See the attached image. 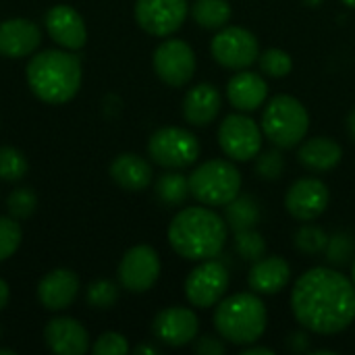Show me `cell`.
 <instances>
[{
	"mask_svg": "<svg viewBox=\"0 0 355 355\" xmlns=\"http://www.w3.org/2000/svg\"><path fill=\"white\" fill-rule=\"evenodd\" d=\"M291 310L306 331L337 335L355 320L354 283L335 268H310L293 285Z\"/></svg>",
	"mask_w": 355,
	"mask_h": 355,
	"instance_id": "obj_1",
	"label": "cell"
},
{
	"mask_svg": "<svg viewBox=\"0 0 355 355\" xmlns=\"http://www.w3.org/2000/svg\"><path fill=\"white\" fill-rule=\"evenodd\" d=\"M168 243L185 260L216 258L227 243V223L210 208H183L168 225Z\"/></svg>",
	"mask_w": 355,
	"mask_h": 355,
	"instance_id": "obj_2",
	"label": "cell"
},
{
	"mask_svg": "<svg viewBox=\"0 0 355 355\" xmlns=\"http://www.w3.org/2000/svg\"><path fill=\"white\" fill-rule=\"evenodd\" d=\"M31 92L48 104H64L81 87V62L64 50H44L27 64Z\"/></svg>",
	"mask_w": 355,
	"mask_h": 355,
	"instance_id": "obj_3",
	"label": "cell"
},
{
	"mask_svg": "<svg viewBox=\"0 0 355 355\" xmlns=\"http://www.w3.org/2000/svg\"><path fill=\"white\" fill-rule=\"evenodd\" d=\"M266 306L258 293H235L214 310V329L231 345H254L266 331Z\"/></svg>",
	"mask_w": 355,
	"mask_h": 355,
	"instance_id": "obj_4",
	"label": "cell"
},
{
	"mask_svg": "<svg viewBox=\"0 0 355 355\" xmlns=\"http://www.w3.org/2000/svg\"><path fill=\"white\" fill-rule=\"evenodd\" d=\"M308 129L310 114L306 106L293 96H275L262 112V133L277 148H295L297 144H302Z\"/></svg>",
	"mask_w": 355,
	"mask_h": 355,
	"instance_id": "obj_5",
	"label": "cell"
},
{
	"mask_svg": "<svg viewBox=\"0 0 355 355\" xmlns=\"http://www.w3.org/2000/svg\"><path fill=\"white\" fill-rule=\"evenodd\" d=\"M241 173L229 160L214 158L189 175V193L204 206H227L239 196Z\"/></svg>",
	"mask_w": 355,
	"mask_h": 355,
	"instance_id": "obj_6",
	"label": "cell"
},
{
	"mask_svg": "<svg viewBox=\"0 0 355 355\" xmlns=\"http://www.w3.org/2000/svg\"><path fill=\"white\" fill-rule=\"evenodd\" d=\"M148 154L162 168H185L200 158V141L183 127H162L152 133Z\"/></svg>",
	"mask_w": 355,
	"mask_h": 355,
	"instance_id": "obj_7",
	"label": "cell"
},
{
	"mask_svg": "<svg viewBox=\"0 0 355 355\" xmlns=\"http://www.w3.org/2000/svg\"><path fill=\"white\" fill-rule=\"evenodd\" d=\"M210 50L218 64L233 71H243L252 67L260 56L258 37L250 29L237 25H225L212 37Z\"/></svg>",
	"mask_w": 355,
	"mask_h": 355,
	"instance_id": "obj_8",
	"label": "cell"
},
{
	"mask_svg": "<svg viewBox=\"0 0 355 355\" xmlns=\"http://www.w3.org/2000/svg\"><path fill=\"white\" fill-rule=\"evenodd\" d=\"M218 146L231 160L248 162L260 154L262 127L245 114H229L218 127Z\"/></svg>",
	"mask_w": 355,
	"mask_h": 355,
	"instance_id": "obj_9",
	"label": "cell"
},
{
	"mask_svg": "<svg viewBox=\"0 0 355 355\" xmlns=\"http://www.w3.org/2000/svg\"><path fill=\"white\" fill-rule=\"evenodd\" d=\"M229 289V270L214 258L202 260L185 281V297L196 308L216 306Z\"/></svg>",
	"mask_w": 355,
	"mask_h": 355,
	"instance_id": "obj_10",
	"label": "cell"
},
{
	"mask_svg": "<svg viewBox=\"0 0 355 355\" xmlns=\"http://www.w3.org/2000/svg\"><path fill=\"white\" fill-rule=\"evenodd\" d=\"M187 0H135L137 25L156 37L173 35L187 19Z\"/></svg>",
	"mask_w": 355,
	"mask_h": 355,
	"instance_id": "obj_11",
	"label": "cell"
},
{
	"mask_svg": "<svg viewBox=\"0 0 355 355\" xmlns=\"http://www.w3.org/2000/svg\"><path fill=\"white\" fill-rule=\"evenodd\" d=\"M154 71L166 85H187L196 73V54L191 46L175 37L164 40L154 50Z\"/></svg>",
	"mask_w": 355,
	"mask_h": 355,
	"instance_id": "obj_12",
	"label": "cell"
},
{
	"mask_svg": "<svg viewBox=\"0 0 355 355\" xmlns=\"http://www.w3.org/2000/svg\"><path fill=\"white\" fill-rule=\"evenodd\" d=\"M160 277V258L150 245L131 248L119 264V283L129 293L150 291Z\"/></svg>",
	"mask_w": 355,
	"mask_h": 355,
	"instance_id": "obj_13",
	"label": "cell"
},
{
	"mask_svg": "<svg viewBox=\"0 0 355 355\" xmlns=\"http://www.w3.org/2000/svg\"><path fill=\"white\" fill-rule=\"evenodd\" d=\"M329 200V187L320 179L304 177L289 187L285 196V208L293 218L310 223L327 210Z\"/></svg>",
	"mask_w": 355,
	"mask_h": 355,
	"instance_id": "obj_14",
	"label": "cell"
},
{
	"mask_svg": "<svg viewBox=\"0 0 355 355\" xmlns=\"http://www.w3.org/2000/svg\"><path fill=\"white\" fill-rule=\"evenodd\" d=\"M152 331L158 341L168 347H183L189 345L200 331V320L189 308H166L162 310L152 324Z\"/></svg>",
	"mask_w": 355,
	"mask_h": 355,
	"instance_id": "obj_15",
	"label": "cell"
},
{
	"mask_svg": "<svg viewBox=\"0 0 355 355\" xmlns=\"http://www.w3.org/2000/svg\"><path fill=\"white\" fill-rule=\"evenodd\" d=\"M46 29L50 37L64 50H79L85 46L87 29L83 17L69 4H56L46 12Z\"/></svg>",
	"mask_w": 355,
	"mask_h": 355,
	"instance_id": "obj_16",
	"label": "cell"
},
{
	"mask_svg": "<svg viewBox=\"0 0 355 355\" xmlns=\"http://www.w3.org/2000/svg\"><path fill=\"white\" fill-rule=\"evenodd\" d=\"M42 42L40 27L29 19H6L0 23V56H29Z\"/></svg>",
	"mask_w": 355,
	"mask_h": 355,
	"instance_id": "obj_17",
	"label": "cell"
},
{
	"mask_svg": "<svg viewBox=\"0 0 355 355\" xmlns=\"http://www.w3.org/2000/svg\"><path fill=\"white\" fill-rule=\"evenodd\" d=\"M79 293V279L69 268H56L48 272L37 285V300L46 310L58 312L69 308Z\"/></svg>",
	"mask_w": 355,
	"mask_h": 355,
	"instance_id": "obj_18",
	"label": "cell"
},
{
	"mask_svg": "<svg viewBox=\"0 0 355 355\" xmlns=\"http://www.w3.org/2000/svg\"><path fill=\"white\" fill-rule=\"evenodd\" d=\"M46 345L56 355H83L89 349L87 331L73 318H54L48 322Z\"/></svg>",
	"mask_w": 355,
	"mask_h": 355,
	"instance_id": "obj_19",
	"label": "cell"
},
{
	"mask_svg": "<svg viewBox=\"0 0 355 355\" xmlns=\"http://www.w3.org/2000/svg\"><path fill=\"white\" fill-rule=\"evenodd\" d=\"M291 279V266L281 256H264L254 262L248 283L254 293L260 295H277L281 293Z\"/></svg>",
	"mask_w": 355,
	"mask_h": 355,
	"instance_id": "obj_20",
	"label": "cell"
},
{
	"mask_svg": "<svg viewBox=\"0 0 355 355\" xmlns=\"http://www.w3.org/2000/svg\"><path fill=\"white\" fill-rule=\"evenodd\" d=\"M227 98L239 112H252L260 108L268 98V83L262 75L252 71H239L227 83Z\"/></svg>",
	"mask_w": 355,
	"mask_h": 355,
	"instance_id": "obj_21",
	"label": "cell"
},
{
	"mask_svg": "<svg viewBox=\"0 0 355 355\" xmlns=\"http://www.w3.org/2000/svg\"><path fill=\"white\" fill-rule=\"evenodd\" d=\"M223 106V96L212 83H200L191 87L183 98V116L193 127L210 125Z\"/></svg>",
	"mask_w": 355,
	"mask_h": 355,
	"instance_id": "obj_22",
	"label": "cell"
},
{
	"mask_svg": "<svg viewBox=\"0 0 355 355\" xmlns=\"http://www.w3.org/2000/svg\"><path fill=\"white\" fill-rule=\"evenodd\" d=\"M110 177L127 191H144L152 183V166L137 154H119L110 162Z\"/></svg>",
	"mask_w": 355,
	"mask_h": 355,
	"instance_id": "obj_23",
	"label": "cell"
},
{
	"mask_svg": "<svg viewBox=\"0 0 355 355\" xmlns=\"http://www.w3.org/2000/svg\"><path fill=\"white\" fill-rule=\"evenodd\" d=\"M341 156L343 150L333 137H312L297 152V160L316 173L333 171L341 162Z\"/></svg>",
	"mask_w": 355,
	"mask_h": 355,
	"instance_id": "obj_24",
	"label": "cell"
},
{
	"mask_svg": "<svg viewBox=\"0 0 355 355\" xmlns=\"http://www.w3.org/2000/svg\"><path fill=\"white\" fill-rule=\"evenodd\" d=\"M231 15L233 10L229 0H196L191 6L193 21L204 29H223Z\"/></svg>",
	"mask_w": 355,
	"mask_h": 355,
	"instance_id": "obj_25",
	"label": "cell"
},
{
	"mask_svg": "<svg viewBox=\"0 0 355 355\" xmlns=\"http://www.w3.org/2000/svg\"><path fill=\"white\" fill-rule=\"evenodd\" d=\"M260 220V208L254 198L237 196L233 202L227 204V223L233 231L254 229Z\"/></svg>",
	"mask_w": 355,
	"mask_h": 355,
	"instance_id": "obj_26",
	"label": "cell"
},
{
	"mask_svg": "<svg viewBox=\"0 0 355 355\" xmlns=\"http://www.w3.org/2000/svg\"><path fill=\"white\" fill-rule=\"evenodd\" d=\"M156 196L166 206L183 204L189 196V179L181 173H164L156 181Z\"/></svg>",
	"mask_w": 355,
	"mask_h": 355,
	"instance_id": "obj_27",
	"label": "cell"
},
{
	"mask_svg": "<svg viewBox=\"0 0 355 355\" xmlns=\"http://www.w3.org/2000/svg\"><path fill=\"white\" fill-rule=\"evenodd\" d=\"M29 171L25 154L12 146H0V179L15 183L21 181Z\"/></svg>",
	"mask_w": 355,
	"mask_h": 355,
	"instance_id": "obj_28",
	"label": "cell"
},
{
	"mask_svg": "<svg viewBox=\"0 0 355 355\" xmlns=\"http://www.w3.org/2000/svg\"><path fill=\"white\" fill-rule=\"evenodd\" d=\"M235 250L239 252V256L248 262H256L260 258L266 256V241L264 237L254 231V229H245V231H235Z\"/></svg>",
	"mask_w": 355,
	"mask_h": 355,
	"instance_id": "obj_29",
	"label": "cell"
},
{
	"mask_svg": "<svg viewBox=\"0 0 355 355\" xmlns=\"http://www.w3.org/2000/svg\"><path fill=\"white\" fill-rule=\"evenodd\" d=\"M258 62H260L262 73H266L270 77H277V79L289 75L291 69H293V60H291L289 52H285L281 48H268V50H264L258 56Z\"/></svg>",
	"mask_w": 355,
	"mask_h": 355,
	"instance_id": "obj_30",
	"label": "cell"
},
{
	"mask_svg": "<svg viewBox=\"0 0 355 355\" xmlns=\"http://www.w3.org/2000/svg\"><path fill=\"white\" fill-rule=\"evenodd\" d=\"M35 208H37V198L29 187H19L8 193L6 210H8V216H12L15 220L29 218L35 212Z\"/></svg>",
	"mask_w": 355,
	"mask_h": 355,
	"instance_id": "obj_31",
	"label": "cell"
},
{
	"mask_svg": "<svg viewBox=\"0 0 355 355\" xmlns=\"http://www.w3.org/2000/svg\"><path fill=\"white\" fill-rule=\"evenodd\" d=\"M327 243H329V237L320 227L304 225L295 233V248L306 256H318L322 250H327Z\"/></svg>",
	"mask_w": 355,
	"mask_h": 355,
	"instance_id": "obj_32",
	"label": "cell"
},
{
	"mask_svg": "<svg viewBox=\"0 0 355 355\" xmlns=\"http://www.w3.org/2000/svg\"><path fill=\"white\" fill-rule=\"evenodd\" d=\"M85 300L92 308L96 310H108L116 304L119 300V287L112 281H94L87 291H85Z\"/></svg>",
	"mask_w": 355,
	"mask_h": 355,
	"instance_id": "obj_33",
	"label": "cell"
},
{
	"mask_svg": "<svg viewBox=\"0 0 355 355\" xmlns=\"http://www.w3.org/2000/svg\"><path fill=\"white\" fill-rule=\"evenodd\" d=\"M23 233L12 216H0V262L10 258L21 245Z\"/></svg>",
	"mask_w": 355,
	"mask_h": 355,
	"instance_id": "obj_34",
	"label": "cell"
},
{
	"mask_svg": "<svg viewBox=\"0 0 355 355\" xmlns=\"http://www.w3.org/2000/svg\"><path fill=\"white\" fill-rule=\"evenodd\" d=\"M283 168H285V160L279 150H268V152L260 154L256 160V173L266 181L279 179L283 175Z\"/></svg>",
	"mask_w": 355,
	"mask_h": 355,
	"instance_id": "obj_35",
	"label": "cell"
},
{
	"mask_svg": "<svg viewBox=\"0 0 355 355\" xmlns=\"http://www.w3.org/2000/svg\"><path fill=\"white\" fill-rule=\"evenodd\" d=\"M354 256V239L347 233H339L327 243V258L333 264H345Z\"/></svg>",
	"mask_w": 355,
	"mask_h": 355,
	"instance_id": "obj_36",
	"label": "cell"
},
{
	"mask_svg": "<svg viewBox=\"0 0 355 355\" xmlns=\"http://www.w3.org/2000/svg\"><path fill=\"white\" fill-rule=\"evenodd\" d=\"M92 352L96 355H125L129 354V343L119 333H104L96 339Z\"/></svg>",
	"mask_w": 355,
	"mask_h": 355,
	"instance_id": "obj_37",
	"label": "cell"
},
{
	"mask_svg": "<svg viewBox=\"0 0 355 355\" xmlns=\"http://www.w3.org/2000/svg\"><path fill=\"white\" fill-rule=\"evenodd\" d=\"M196 352L200 355H223L227 352V347H225V343L220 339H216L212 335H206V337L198 339Z\"/></svg>",
	"mask_w": 355,
	"mask_h": 355,
	"instance_id": "obj_38",
	"label": "cell"
},
{
	"mask_svg": "<svg viewBox=\"0 0 355 355\" xmlns=\"http://www.w3.org/2000/svg\"><path fill=\"white\" fill-rule=\"evenodd\" d=\"M8 300H10V289H8V285L0 279V312L6 308Z\"/></svg>",
	"mask_w": 355,
	"mask_h": 355,
	"instance_id": "obj_39",
	"label": "cell"
},
{
	"mask_svg": "<svg viewBox=\"0 0 355 355\" xmlns=\"http://www.w3.org/2000/svg\"><path fill=\"white\" fill-rule=\"evenodd\" d=\"M243 355H275L272 349H268V347H245L243 349Z\"/></svg>",
	"mask_w": 355,
	"mask_h": 355,
	"instance_id": "obj_40",
	"label": "cell"
},
{
	"mask_svg": "<svg viewBox=\"0 0 355 355\" xmlns=\"http://www.w3.org/2000/svg\"><path fill=\"white\" fill-rule=\"evenodd\" d=\"M135 354L139 355V354H150V355H158L160 352L156 349V347H150V345H137L135 349H133Z\"/></svg>",
	"mask_w": 355,
	"mask_h": 355,
	"instance_id": "obj_41",
	"label": "cell"
},
{
	"mask_svg": "<svg viewBox=\"0 0 355 355\" xmlns=\"http://www.w3.org/2000/svg\"><path fill=\"white\" fill-rule=\"evenodd\" d=\"M347 131H349L352 139L355 141V108L349 112V116H347Z\"/></svg>",
	"mask_w": 355,
	"mask_h": 355,
	"instance_id": "obj_42",
	"label": "cell"
},
{
	"mask_svg": "<svg viewBox=\"0 0 355 355\" xmlns=\"http://www.w3.org/2000/svg\"><path fill=\"white\" fill-rule=\"evenodd\" d=\"M352 283H354V287H355V258H354V268H352Z\"/></svg>",
	"mask_w": 355,
	"mask_h": 355,
	"instance_id": "obj_43",
	"label": "cell"
},
{
	"mask_svg": "<svg viewBox=\"0 0 355 355\" xmlns=\"http://www.w3.org/2000/svg\"><path fill=\"white\" fill-rule=\"evenodd\" d=\"M0 354H4V355H12V349H2V347H0Z\"/></svg>",
	"mask_w": 355,
	"mask_h": 355,
	"instance_id": "obj_44",
	"label": "cell"
},
{
	"mask_svg": "<svg viewBox=\"0 0 355 355\" xmlns=\"http://www.w3.org/2000/svg\"><path fill=\"white\" fill-rule=\"evenodd\" d=\"M343 2H345L347 6H355V0H343Z\"/></svg>",
	"mask_w": 355,
	"mask_h": 355,
	"instance_id": "obj_45",
	"label": "cell"
}]
</instances>
